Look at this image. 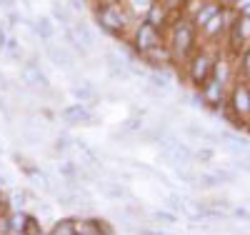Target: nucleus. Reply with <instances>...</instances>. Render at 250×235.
Returning a JSON list of instances; mask_svg holds the SVG:
<instances>
[{
	"mask_svg": "<svg viewBox=\"0 0 250 235\" xmlns=\"http://www.w3.org/2000/svg\"><path fill=\"white\" fill-rule=\"evenodd\" d=\"M93 18H95V25L103 33H108L113 38H120V40L128 38L130 28L138 20V18L130 15V10L125 8L120 0H98V5L93 10Z\"/></svg>",
	"mask_w": 250,
	"mask_h": 235,
	"instance_id": "obj_1",
	"label": "nucleus"
},
{
	"mask_svg": "<svg viewBox=\"0 0 250 235\" xmlns=\"http://www.w3.org/2000/svg\"><path fill=\"white\" fill-rule=\"evenodd\" d=\"M125 40H128L130 50H133V53H138L140 58H143L145 53H150L153 48L163 45L160 28L150 25L148 20H135V25L130 28V33H128V38H125Z\"/></svg>",
	"mask_w": 250,
	"mask_h": 235,
	"instance_id": "obj_2",
	"label": "nucleus"
},
{
	"mask_svg": "<svg viewBox=\"0 0 250 235\" xmlns=\"http://www.w3.org/2000/svg\"><path fill=\"white\" fill-rule=\"evenodd\" d=\"M60 118L65 120L68 125H93V123H98V118L93 115V108L88 103L65 105V108L60 110Z\"/></svg>",
	"mask_w": 250,
	"mask_h": 235,
	"instance_id": "obj_3",
	"label": "nucleus"
},
{
	"mask_svg": "<svg viewBox=\"0 0 250 235\" xmlns=\"http://www.w3.org/2000/svg\"><path fill=\"white\" fill-rule=\"evenodd\" d=\"M45 55H48V60L53 63L58 70H73L75 68V55L65 45H53V43L48 40L45 43Z\"/></svg>",
	"mask_w": 250,
	"mask_h": 235,
	"instance_id": "obj_4",
	"label": "nucleus"
},
{
	"mask_svg": "<svg viewBox=\"0 0 250 235\" xmlns=\"http://www.w3.org/2000/svg\"><path fill=\"white\" fill-rule=\"evenodd\" d=\"M173 35H175V40H173V53L180 55V58L190 53V45H193V28H190V23H188V20H180V23L175 25V30H173Z\"/></svg>",
	"mask_w": 250,
	"mask_h": 235,
	"instance_id": "obj_5",
	"label": "nucleus"
},
{
	"mask_svg": "<svg viewBox=\"0 0 250 235\" xmlns=\"http://www.w3.org/2000/svg\"><path fill=\"white\" fill-rule=\"evenodd\" d=\"M23 23L30 28V33H33L38 40H43V43L53 40V35H55V28H53V18H48V15H38L35 20H25V18H23Z\"/></svg>",
	"mask_w": 250,
	"mask_h": 235,
	"instance_id": "obj_6",
	"label": "nucleus"
},
{
	"mask_svg": "<svg viewBox=\"0 0 250 235\" xmlns=\"http://www.w3.org/2000/svg\"><path fill=\"white\" fill-rule=\"evenodd\" d=\"M103 60H105V65H108V73H110V78H115V80H128V78H130V73H128V65H125V58H120L118 53L108 50L105 55H103Z\"/></svg>",
	"mask_w": 250,
	"mask_h": 235,
	"instance_id": "obj_7",
	"label": "nucleus"
},
{
	"mask_svg": "<svg viewBox=\"0 0 250 235\" xmlns=\"http://www.w3.org/2000/svg\"><path fill=\"white\" fill-rule=\"evenodd\" d=\"M98 190H100L105 198H110V200H128V198H133V195H130V188L125 185V183H118V180L98 183Z\"/></svg>",
	"mask_w": 250,
	"mask_h": 235,
	"instance_id": "obj_8",
	"label": "nucleus"
},
{
	"mask_svg": "<svg viewBox=\"0 0 250 235\" xmlns=\"http://www.w3.org/2000/svg\"><path fill=\"white\" fill-rule=\"evenodd\" d=\"M50 15H53L55 23H60L62 28H70L75 23L73 10L68 8V3H60V0H53V3H50Z\"/></svg>",
	"mask_w": 250,
	"mask_h": 235,
	"instance_id": "obj_9",
	"label": "nucleus"
},
{
	"mask_svg": "<svg viewBox=\"0 0 250 235\" xmlns=\"http://www.w3.org/2000/svg\"><path fill=\"white\" fill-rule=\"evenodd\" d=\"M73 28V33H75V38L83 43V45H85L88 50L95 45V33H93V28L85 23V20H75V23L70 25Z\"/></svg>",
	"mask_w": 250,
	"mask_h": 235,
	"instance_id": "obj_10",
	"label": "nucleus"
},
{
	"mask_svg": "<svg viewBox=\"0 0 250 235\" xmlns=\"http://www.w3.org/2000/svg\"><path fill=\"white\" fill-rule=\"evenodd\" d=\"M70 93H73V98H75L78 103H88V105H93V103L98 100V90H95V85H93V83H78Z\"/></svg>",
	"mask_w": 250,
	"mask_h": 235,
	"instance_id": "obj_11",
	"label": "nucleus"
},
{
	"mask_svg": "<svg viewBox=\"0 0 250 235\" xmlns=\"http://www.w3.org/2000/svg\"><path fill=\"white\" fill-rule=\"evenodd\" d=\"M28 215H30V213H25L23 208L10 210V230H8V235H25V223H28Z\"/></svg>",
	"mask_w": 250,
	"mask_h": 235,
	"instance_id": "obj_12",
	"label": "nucleus"
},
{
	"mask_svg": "<svg viewBox=\"0 0 250 235\" xmlns=\"http://www.w3.org/2000/svg\"><path fill=\"white\" fill-rule=\"evenodd\" d=\"M165 10H168V8H165L160 0H155V3H153L148 10H145L143 20H148V23L155 25V28H163V25H165Z\"/></svg>",
	"mask_w": 250,
	"mask_h": 235,
	"instance_id": "obj_13",
	"label": "nucleus"
},
{
	"mask_svg": "<svg viewBox=\"0 0 250 235\" xmlns=\"http://www.w3.org/2000/svg\"><path fill=\"white\" fill-rule=\"evenodd\" d=\"M75 235H100V218L75 220Z\"/></svg>",
	"mask_w": 250,
	"mask_h": 235,
	"instance_id": "obj_14",
	"label": "nucleus"
},
{
	"mask_svg": "<svg viewBox=\"0 0 250 235\" xmlns=\"http://www.w3.org/2000/svg\"><path fill=\"white\" fill-rule=\"evenodd\" d=\"M148 83L153 85V88H158L160 93H168L170 90V75L160 70H148Z\"/></svg>",
	"mask_w": 250,
	"mask_h": 235,
	"instance_id": "obj_15",
	"label": "nucleus"
},
{
	"mask_svg": "<svg viewBox=\"0 0 250 235\" xmlns=\"http://www.w3.org/2000/svg\"><path fill=\"white\" fill-rule=\"evenodd\" d=\"M153 3H155V0H123V5L130 10V15H133V18L145 15V10H148Z\"/></svg>",
	"mask_w": 250,
	"mask_h": 235,
	"instance_id": "obj_16",
	"label": "nucleus"
},
{
	"mask_svg": "<svg viewBox=\"0 0 250 235\" xmlns=\"http://www.w3.org/2000/svg\"><path fill=\"white\" fill-rule=\"evenodd\" d=\"M50 235H75V218H60L50 228Z\"/></svg>",
	"mask_w": 250,
	"mask_h": 235,
	"instance_id": "obj_17",
	"label": "nucleus"
},
{
	"mask_svg": "<svg viewBox=\"0 0 250 235\" xmlns=\"http://www.w3.org/2000/svg\"><path fill=\"white\" fill-rule=\"evenodd\" d=\"M123 213L128 218H133V220H140V218H145V208H143V203H138V200H133V198H128L125 200V208H123Z\"/></svg>",
	"mask_w": 250,
	"mask_h": 235,
	"instance_id": "obj_18",
	"label": "nucleus"
},
{
	"mask_svg": "<svg viewBox=\"0 0 250 235\" xmlns=\"http://www.w3.org/2000/svg\"><path fill=\"white\" fill-rule=\"evenodd\" d=\"M208 65H210V63H208L205 58H195V63H193V80L195 83H205L208 80Z\"/></svg>",
	"mask_w": 250,
	"mask_h": 235,
	"instance_id": "obj_19",
	"label": "nucleus"
},
{
	"mask_svg": "<svg viewBox=\"0 0 250 235\" xmlns=\"http://www.w3.org/2000/svg\"><path fill=\"white\" fill-rule=\"evenodd\" d=\"M78 173H80V165L78 163H73V160L58 163V175L60 178H78Z\"/></svg>",
	"mask_w": 250,
	"mask_h": 235,
	"instance_id": "obj_20",
	"label": "nucleus"
},
{
	"mask_svg": "<svg viewBox=\"0 0 250 235\" xmlns=\"http://www.w3.org/2000/svg\"><path fill=\"white\" fill-rule=\"evenodd\" d=\"M150 218H153L155 223L175 225V223H178V213H173V210H153V213H150Z\"/></svg>",
	"mask_w": 250,
	"mask_h": 235,
	"instance_id": "obj_21",
	"label": "nucleus"
},
{
	"mask_svg": "<svg viewBox=\"0 0 250 235\" xmlns=\"http://www.w3.org/2000/svg\"><path fill=\"white\" fill-rule=\"evenodd\" d=\"M3 53H5L10 60H23V45H20V43H18L15 38H8Z\"/></svg>",
	"mask_w": 250,
	"mask_h": 235,
	"instance_id": "obj_22",
	"label": "nucleus"
},
{
	"mask_svg": "<svg viewBox=\"0 0 250 235\" xmlns=\"http://www.w3.org/2000/svg\"><path fill=\"white\" fill-rule=\"evenodd\" d=\"M70 145H75V138H70L68 133L58 135V138H55V150H53V155H60V153L70 150Z\"/></svg>",
	"mask_w": 250,
	"mask_h": 235,
	"instance_id": "obj_23",
	"label": "nucleus"
},
{
	"mask_svg": "<svg viewBox=\"0 0 250 235\" xmlns=\"http://www.w3.org/2000/svg\"><path fill=\"white\" fill-rule=\"evenodd\" d=\"M120 128H123V130H128V133H138L140 130V128H143V118H138V115H130V118H125L123 123H120Z\"/></svg>",
	"mask_w": 250,
	"mask_h": 235,
	"instance_id": "obj_24",
	"label": "nucleus"
},
{
	"mask_svg": "<svg viewBox=\"0 0 250 235\" xmlns=\"http://www.w3.org/2000/svg\"><path fill=\"white\" fill-rule=\"evenodd\" d=\"M195 185H200V188H218V185H220V180H218V175H215V173H213V175L200 173V175L195 178Z\"/></svg>",
	"mask_w": 250,
	"mask_h": 235,
	"instance_id": "obj_25",
	"label": "nucleus"
},
{
	"mask_svg": "<svg viewBox=\"0 0 250 235\" xmlns=\"http://www.w3.org/2000/svg\"><path fill=\"white\" fill-rule=\"evenodd\" d=\"M25 235H43V225L35 215H28V223H25Z\"/></svg>",
	"mask_w": 250,
	"mask_h": 235,
	"instance_id": "obj_26",
	"label": "nucleus"
},
{
	"mask_svg": "<svg viewBox=\"0 0 250 235\" xmlns=\"http://www.w3.org/2000/svg\"><path fill=\"white\" fill-rule=\"evenodd\" d=\"M165 205H168L173 213H183L185 210V200L178 198V195H168V198H165Z\"/></svg>",
	"mask_w": 250,
	"mask_h": 235,
	"instance_id": "obj_27",
	"label": "nucleus"
},
{
	"mask_svg": "<svg viewBox=\"0 0 250 235\" xmlns=\"http://www.w3.org/2000/svg\"><path fill=\"white\" fill-rule=\"evenodd\" d=\"M5 23H8V28H10V30H15L20 23H23V15L18 13V8H15V10H10V13H5Z\"/></svg>",
	"mask_w": 250,
	"mask_h": 235,
	"instance_id": "obj_28",
	"label": "nucleus"
},
{
	"mask_svg": "<svg viewBox=\"0 0 250 235\" xmlns=\"http://www.w3.org/2000/svg\"><path fill=\"white\" fill-rule=\"evenodd\" d=\"M10 230V208L0 210V235H8Z\"/></svg>",
	"mask_w": 250,
	"mask_h": 235,
	"instance_id": "obj_29",
	"label": "nucleus"
},
{
	"mask_svg": "<svg viewBox=\"0 0 250 235\" xmlns=\"http://www.w3.org/2000/svg\"><path fill=\"white\" fill-rule=\"evenodd\" d=\"M185 135H190V138H200V140H208V133L203 130V128H198L195 123H190L185 128Z\"/></svg>",
	"mask_w": 250,
	"mask_h": 235,
	"instance_id": "obj_30",
	"label": "nucleus"
},
{
	"mask_svg": "<svg viewBox=\"0 0 250 235\" xmlns=\"http://www.w3.org/2000/svg\"><path fill=\"white\" fill-rule=\"evenodd\" d=\"M193 158H195V160H203V163H208V160H213V158H215V153L210 150V148H203V150L193 153Z\"/></svg>",
	"mask_w": 250,
	"mask_h": 235,
	"instance_id": "obj_31",
	"label": "nucleus"
},
{
	"mask_svg": "<svg viewBox=\"0 0 250 235\" xmlns=\"http://www.w3.org/2000/svg\"><path fill=\"white\" fill-rule=\"evenodd\" d=\"M215 175L220 183H235V173H230V170H215Z\"/></svg>",
	"mask_w": 250,
	"mask_h": 235,
	"instance_id": "obj_32",
	"label": "nucleus"
},
{
	"mask_svg": "<svg viewBox=\"0 0 250 235\" xmlns=\"http://www.w3.org/2000/svg\"><path fill=\"white\" fill-rule=\"evenodd\" d=\"M10 33V28H8V23H5V20H0V48H5V43H8V35Z\"/></svg>",
	"mask_w": 250,
	"mask_h": 235,
	"instance_id": "obj_33",
	"label": "nucleus"
},
{
	"mask_svg": "<svg viewBox=\"0 0 250 235\" xmlns=\"http://www.w3.org/2000/svg\"><path fill=\"white\" fill-rule=\"evenodd\" d=\"M68 8L73 10V15H83V10H85V3H83V0H68Z\"/></svg>",
	"mask_w": 250,
	"mask_h": 235,
	"instance_id": "obj_34",
	"label": "nucleus"
},
{
	"mask_svg": "<svg viewBox=\"0 0 250 235\" xmlns=\"http://www.w3.org/2000/svg\"><path fill=\"white\" fill-rule=\"evenodd\" d=\"M210 18H213V5H210V8H205V10H203V13L195 18V23H198V25H203L205 20H210Z\"/></svg>",
	"mask_w": 250,
	"mask_h": 235,
	"instance_id": "obj_35",
	"label": "nucleus"
},
{
	"mask_svg": "<svg viewBox=\"0 0 250 235\" xmlns=\"http://www.w3.org/2000/svg\"><path fill=\"white\" fill-rule=\"evenodd\" d=\"M0 93H10V80L5 73H0Z\"/></svg>",
	"mask_w": 250,
	"mask_h": 235,
	"instance_id": "obj_36",
	"label": "nucleus"
},
{
	"mask_svg": "<svg viewBox=\"0 0 250 235\" xmlns=\"http://www.w3.org/2000/svg\"><path fill=\"white\" fill-rule=\"evenodd\" d=\"M233 215H235L238 220H250V213H248L245 208H233Z\"/></svg>",
	"mask_w": 250,
	"mask_h": 235,
	"instance_id": "obj_37",
	"label": "nucleus"
},
{
	"mask_svg": "<svg viewBox=\"0 0 250 235\" xmlns=\"http://www.w3.org/2000/svg\"><path fill=\"white\" fill-rule=\"evenodd\" d=\"M0 113H3L8 120H13V115H10V108H8V103H5V98L0 95Z\"/></svg>",
	"mask_w": 250,
	"mask_h": 235,
	"instance_id": "obj_38",
	"label": "nucleus"
},
{
	"mask_svg": "<svg viewBox=\"0 0 250 235\" xmlns=\"http://www.w3.org/2000/svg\"><path fill=\"white\" fill-rule=\"evenodd\" d=\"M0 10H3V13L15 10V0H0Z\"/></svg>",
	"mask_w": 250,
	"mask_h": 235,
	"instance_id": "obj_39",
	"label": "nucleus"
},
{
	"mask_svg": "<svg viewBox=\"0 0 250 235\" xmlns=\"http://www.w3.org/2000/svg\"><path fill=\"white\" fill-rule=\"evenodd\" d=\"M130 115H138V118H145V115H148V110H145V108H140V105H133V108H130Z\"/></svg>",
	"mask_w": 250,
	"mask_h": 235,
	"instance_id": "obj_40",
	"label": "nucleus"
},
{
	"mask_svg": "<svg viewBox=\"0 0 250 235\" xmlns=\"http://www.w3.org/2000/svg\"><path fill=\"white\" fill-rule=\"evenodd\" d=\"M3 208H8V203H5V195H3V188H0V210Z\"/></svg>",
	"mask_w": 250,
	"mask_h": 235,
	"instance_id": "obj_41",
	"label": "nucleus"
},
{
	"mask_svg": "<svg viewBox=\"0 0 250 235\" xmlns=\"http://www.w3.org/2000/svg\"><path fill=\"white\" fill-rule=\"evenodd\" d=\"M5 185H8V178H5V175H0V188H5Z\"/></svg>",
	"mask_w": 250,
	"mask_h": 235,
	"instance_id": "obj_42",
	"label": "nucleus"
},
{
	"mask_svg": "<svg viewBox=\"0 0 250 235\" xmlns=\"http://www.w3.org/2000/svg\"><path fill=\"white\" fill-rule=\"evenodd\" d=\"M0 55H3V48H0Z\"/></svg>",
	"mask_w": 250,
	"mask_h": 235,
	"instance_id": "obj_43",
	"label": "nucleus"
}]
</instances>
